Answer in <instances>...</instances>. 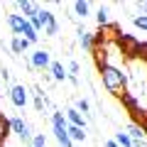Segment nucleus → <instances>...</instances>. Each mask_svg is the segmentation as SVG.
I'll return each mask as SVG.
<instances>
[{
    "mask_svg": "<svg viewBox=\"0 0 147 147\" xmlns=\"http://www.w3.org/2000/svg\"><path fill=\"white\" fill-rule=\"evenodd\" d=\"M98 74H100V79H103V86H105L108 93L118 96V98L125 93V86H127V74L125 71H120L113 64H105L103 69H98Z\"/></svg>",
    "mask_w": 147,
    "mask_h": 147,
    "instance_id": "f257e3e1",
    "label": "nucleus"
},
{
    "mask_svg": "<svg viewBox=\"0 0 147 147\" xmlns=\"http://www.w3.org/2000/svg\"><path fill=\"white\" fill-rule=\"evenodd\" d=\"M118 47H120V52L125 54V59H137V49H140V39H135L132 34H125L123 32L120 37L115 39Z\"/></svg>",
    "mask_w": 147,
    "mask_h": 147,
    "instance_id": "f03ea898",
    "label": "nucleus"
},
{
    "mask_svg": "<svg viewBox=\"0 0 147 147\" xmlns=\"http://www.w3.org/2000/svg\"><path fill=\"white\" fill-rule=\"evenodd\" d=\"M10 130H12V132H17V137H20L22 142H32V137H34L32 127L27 125L22 118H10Z\"/></svg>",
    "mask_w": 147,
    "mask_h": 147,
    "instance_id": "7ed1b4c3",
    "label": "nucleus"
},
{
    "mask_svg": "<svg viewBox=\"0 0 147 147\" xmlns=\"http://www.w3.org/2000/svg\"><path fill=\"white\" fill-rule=\"evenodd\" d=\"M30 64H32V69H49L52 66V54L47 49H37V52H32Z\"/></svg>",
    "mask_w": 147,
    "mask_h": 147,
    "instance_id": "20e7f679",
    "label": "nucleus"
},
{
    "mask_svg": "<svg viewBox=\"0 0 147 147\" xmlns=\"http://www.w3.org/2000/svg\"><path fill=\"white\" fill-rule=\"evenodd\" d=\"M10 100H12V105H15V108H25L27 105V88L25 86H20V84H15L10 88Z\"/></svg>",
    "mask_w": 147,
    "mask_h": 147,
    "instance_id": "39448f33",
    "label": "nucleus"
},
{
    "mask_svg": "<svg viewBox=\"0 0 147 147\" xmlns=\"http://www.w3.org/2000/svg\"><path fill=\"white\" fill-rule=\"evenodd\" d=\"M64 118H66V123L69 125H74V127H81V130H86V115H81L76 108H71V110H66L64 113Z\"/></svg>",
    "mask_w": 147,
    "mask_h": 147,
    "instance_id": "423d86ee",
    "label": "nucleus"
},
{
    "mask_svg": "<svg viewBox=\"0 0 147 147\" xmlns=\"http://www.w3.org/2000/svg\"><path fill=\"white\" fill-rule=\"evenodd\" d=\"M25 25H27V20L22 15H7V27L12 30V37H20L22 30H25Z\"/></svg>",
    "mask_w": 147,
    "mask_h": 147,
    "instance_id": "0eeeda50",
    "label": "nucleus"
},
{
    "mask_svg": "<svg viewBox=\"0 0 147 147\" xmlns=\"http://www.w3.org/2000/svg\"><path fill=\"white\" fill-rule=\"evenodd\" d=\"M17 7L22 10V17H25L27 22H30L32 17L37 15V10H39V5H37V3H27V0H17Z\"/></svg>",
    "mask_w": 147,
    "mask_h": 147,
    "instance_id": "6e6552de",
    "label": "nucleus"
},
{
    "mask_svg": "<svg viewBox=\"0 0 147 147\" xmlns=\"http://www.w3.org/2000/svg\"><path fill=\"white\" fill-rule=\"evenodd\" d=\"M76 34H79V44L81 47H84L86 52H93V32H86L84 27H79Z\"/></svg>",
    "mask_w": 147,
    "mask_h": 147,
    "instance_id": "1a4fd4ad",
    "label": "nucleus"
},
{
    "mask_svg": "<svg viewBox=\"0 0 147 147\" xmlns=\"http://www.w3.org/2000/svg\"><path fill=\"white\" fill-rule=\"evenodd\" d=\"M120 100H123V105H125L127 108V113H137V110H140V100H137V96L135 93H123L120 96Z\"/></svg>",
    "mask_w": 147,
    "mask_h": 147,
    "instance_id": "9d476101",
    "label": "nucleus"
},
{
    "mask_svg": "<svg viewBox=\"0 0 147 147\" xmlns=\"http://www.w3.org/2000/svg\"><path fill=\"white\" fill-rule=\"evenodd\" d=\"M49 74H52L54 81H66V79H69V74H66V69H64V64H59V61H52Z\"/></svg>",
    "mask_w": 147,
    "mask_h": 147,
    "instance_id": "9b49d317",
    "label": "nucleus"
},
{
    "mask_svg": "<svg viewBox=\"0 0 147 147\" xmlns=\"http://www.w3.org/2000/svg\"><path fill=\"white\" fill-rule=\"evenodd\" d=\"M91 54H93L96 66H98V69H103L105 64H108V49H105V47H93V52H91Z\"/></svg>",
    "mask_w": 147,
    "mask_h": 147,
    "instance_id": "f8f14e48",
    "label": "nucleus"
},
{
    "mask_svg": "<svg viewBox=\"0 0 147 147\" xmlns=\"http://www.w3.org/2000/svg\"><path fill=\"white\" fill-rule=\"evenodd\" d=\"M127 135L132 137V142H142V145H145V137H147L145 127H140V125H135V123H132V125L127 127Z\"/></svg>",
    "mask_w": 147,
    "mask_h": 147,
    "instance_id": "ddd939ff",
    "label": "nucleus"
},
{
    "mask_svg": "<svg viewBox=\"0 0 147 147\" xmlns=\"http://www.w3.org/2000/svg\"><path fill=\"white\" fill-rule=\"evenodd\" d=\"M66 135L71 142H84L86 140V130H81V127H74V125H66Z\"/></svg>",
    "mask_w": 147,
    "mask_h": 147,
    "instance_id": "4468645a",
    "label": "nucleus"
},
{
    "mask_svg": "<svg viewBox=\"0 0 147 147\" xmlns=\"http://www.w3.org/2000/svg\"><path fill=\"white\" fill-rule=\"evenodd\" d=\"M54 137H57V142L61 147H74V142L69 140V135H66V127H54Z\"/></svg>",
    "mask_w": 147,
    "mask_h": 147,
    "instance_id": "2eb2a0df",
    "label": "nucleus"
},
{
    "mask_svg": "<svg viewBox=\"0 0 147 147\" xmlns=\"http://www.w3.org/2000/svg\"><path fill=\"white\" fill-rule=\"evenodd\" d=\"M7 135H10V118H5L0 113V145L7 140Z\"/></svg>",
    "mask_w": 147,
    "mask_h": 147,
    "instance_id": "dca6fc26",
    "label": "nucleus"
},
{
    "mask_svg": "<svg viewBox=\"0 0 147 147\" xmlns=\"http://www.w3.org/2000/svg\"><path fill=\"white\" fill-rule=\"evenodd\" d=\"M20 37H25V39H27L30 44H34L37 39H39V32H37L34 27H32L30 22H27V25H25V30H22V34H20Z\"/></svg>",
    "mask_w": 147,
    "mask_h": 147,
    "instance_id": "f3484780",
    "label": "nucleus"
},
{
    "mask_svg": "<svg viewBox=\"0 0 147 147\" xmlns=\"http://www.w3.org/2000/svg\"><path fill=\"white\" fill-rule=\"evenodd\" d=\"M115 145H120V147H135V142H132V137L127 135V132H115Z\"/></svg>",
    "mask_w": 147,
    "mask_h": 147,
    "instance_id": "a211bd4d",
    "label": "nucleus"
},
{
    "mask_svg": "<svg viewBox=\"0 0 147 147\" xmlns=\"http://www.w3.org/2000/svg\"><path fill=\"white\" fill-rule=\"evenodd\" d=\"M88 10H91V5L86 0H76V3H74V12L79 17H88Z\"/></svg>",
    "mask_w": 147,
    "mask_h": 147,
    "instance_id": "6ab92c4d",
    "label": "nucleus"
},
{
    "mask_svg": "<svg viewBox=\"0 0 147 147\" xmlns=\"http://www.w3.org/2000/svg\"><path fill=\"white\" fill-rule=\"evenodd\" d=\"M96 20H98V25H100V27L110 25V17H108V7H103V5H100V7H98V12H96Z\"/></svg>",
    "mask_w": 147,
    "mask_h": 147,
    "instance_id": "aec40b11",
    "label": "nucleus"
},
{
    "mask_svg": "<svg viewBox=\"0 0 147 147\" xmlns=\"http://www.w3.org/2000/svg\"><path fill=\"white\" fill-rule=\"evenodd\" d=\"M52 123H54V127H66V125H69L61 110H54V113H52Z\"/></svg>",
    "mask_w": 147,
    "mask_h": 147,
    "instance_id": "412c9836",
    "label": "nucleus"
},
{
    "mask_svg": "<svg viewBox=\"0 0 147 147\" xmlns=\"http://www.w3.org/2000/svg\"><path fill=\"white\" fill-rule=\"evenodd\" d=\"M30 147H47V137H44L42 132H34V137H32Z\"/></svg>",
    "mask_w": 147,
    "mask_h": 147,
    "instance_id": "4be33fe9",
    "label": "nucleus"
},
{
    "mask_svg": "<svg viewBox=\"0 0 147 147\" xmlns=\"http://www.w3.org/2000/svg\"><path fill=\"white\" fill-rule=\"evenodd\" d=\"M10 49H12V54H25V49H22V37H12Z\"/></svg>",
    "mask_w": 147,
    "mask_h": 147,
    "instance_id": "5701e85b",
    "label": "nucleus"
},
{
    "mask_svg": "<svg viewBox=\"0 0 147 147\" xmlns=\"http://www.w3.org/2000/svg\"><path fill=\"white\" fill-rule=\"evenodd\" d=\"M76 110H79L81 115H86V113L91 110V103H88L86 98H79V100H76Z\"/></svg>",
    "mask_w": 147,
    "mask_h": 147,
    "instance_id": "b1692460",
    "label": "nucleus"
},
{
    "mask_svg": "<svg viewBox=\"0 0 147 147\" xmlns=\"http://www.w3.org/2000/svg\"><path fill=\"white\" fill-rule=\"evenodd\" d=\"M132 22H135V27H140L142 32H147V15H135Z\"/></svg>",
    "mask_w": 147,
    "mask_h": 147,
    "instance_id": "393cba45",
    "label": "nucleus"
},
{
    "mask_svg": "<svg viewBox=\"0 0 147 147\" xmlns=\"http://www.w3.org/2000/svg\"><path fill=\"white\" fill-rule=\"evenodd\" d=\"M44 34H47V37H57L59 34V22L54 20L52 25H47V27H44Z\"/></svg>",
    "mask_w": 147,
    "mask_h": 147,
    "instance_id": "a878e982",
    "label": "nucleus"
},
{
    "mask_svg": "<svg viewBox=\"0 0 147 147\" xmlns=\"http://www.w3.org/2000/svg\"><path fill=\"white\" fill-rule=\"evenodd\" d=\"M137 59L147 61V42H140V49H137Z\"/></svg>",
    "mask_w": 147,
    "mask_h": 147,
    "instance_id": "bb28decb",
    "label": "nucleus"
},
{
    "mask_svg": "<svg viewBox=\"0 0 147 147\" xmlns=\"http://www.w3.org/2000/svg\"><path fill=\"white\" fill-rule=\"evenodd\" d=\"M69 71H71V76H76L79 74V61H69Z\"/></svg>",
    "mask_w": 147,
    "mask_h": 147,
    "instance_id": "cd10ccee",
    "label": "nucleus"
},
{
    "mask_svg": "<svg viewBox=\"0 0 147 147\" xmlns=\"http://www.w3.org/2000/svg\"><path fill=\"white\" fill-rule=\"evenodd\" d=\"M0 79L5 81V84H7V81H10V71H7V69H5V66L0 69Z\"/></svg>",
    "mask_w": 147,
    "mask_h": 147,
    "instance_id": "c85d7f7f",
    "label": "nucleus"
},
{
    "mask_svg": "<svg viewBox=\"0 0 147 147\" xmlns=\"http://www.w3.org/2000/svg\"><path fill=\"white\" fill-rule=\"evenodd\" d=\"M105 147H120V145H115V140H108V142H105Z\"/></svg>",
    "mask_w": 147,
    "mask_h": 147,
    "instance_id": "c756f323",
    "label": "nucleus"
},
{
    "mask_svg": "<svg viewBox=\"0 0 147 147\" xmlns=\"http://www.w3.org/2000/svg\"><path fill=\"white\" fill-rule=\"evenodd\" d=\"M135 147H145V145H142V142H135Z\"/></svg>",
    "mask_w": 147,
    "mask_h": 147,
    "instance_id": "7c9ffc66",
    "label": "nucleus"
},
{
    "mask_svg": "<svg viewBox=\"0 0 147 147\" xmlns=\"http://www.w3.org/2000/svg\"><path fill=\"white\" fill-rule=\"evenodd\" d=\"M0 84H3V79H0Z\"/></svg>",
    "mask_w": 147,
    "mask_h": 147,
    "instance_id": "2f4dec72",
    "label": "nucleus"
}]
</instances>
